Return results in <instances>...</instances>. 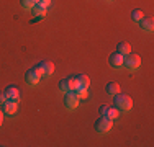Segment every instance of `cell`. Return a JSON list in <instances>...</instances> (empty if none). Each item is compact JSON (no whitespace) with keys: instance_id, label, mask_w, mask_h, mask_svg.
<instances>
[{"instance_id":"4","label":"cell","mask_w":154,"mask_h":147,"mask_svg":"<svg viewBox=\"0 0 154 147\" xmlns=\"http://www.w3.org/2000/svg\"><path fill=\"white\" fill-rule=\"evenodd\" d=\"M112 124H113L112 119H108V118H105V116H100L95 121L94 128L98 134H107V132H110V129H112Z\"/></svg>"},{"instance_id":"7","label":"cell","mask_w":154,"mask_h":147,"mask_svg":"<svg viewBox=\"0 0 154 147\" xmlns=\"http://www.w3.org/2000/svg\"><path fill=\"white\" fill-rule=\"evenodd\" d=\"M123 57L120 52H112L110 54V57H108V64H110V67L112 69H122L123 67Z\"/></svg>"},{"instance_id":"5","label":"cell","mask_w":154,"mask_h":147,"mask_svg":"<svg viewBox=\"0 0 154 147\" xmlns=\"http://www.w3.org/2000/svg\"><path fill=\"white\" fill-rule=\"evenodd\" d=\"M59 90L62 93H66V92H72L77 88V83H75V79L74 77H66V79H61L59 80Z\"/></svg>"},{"instance_id":"15","label":"cell","mask_w":154,"mask_h":147,"mask_svg":"<svg viewBox=\"0 0 154 147\" xmlns=\"http://www.w3.org/2000/svg\"><path fill=\"white\" fill-rule=\"evenodd\" d=\"M105 118H108V119L115 121V119H118V118H120V111L115 108V106H108V110H107V115H105Z\"/></svg>"},{"instance_id":"20","label":"cell","mask_w":154,"mask_h":147,"mask_svg":"<svg viewBox=\"0 0 154 147\" xmlns=\"http://www.w3.org/2000/svg\"><path fill=\"white\" fill-rule=\"evenodd\" d=\"M51 2H53V0H38V3H39V5L46 7V8H48V7L51 5Z\"/></svg>"},{"instance_id":"9","label":"cell","mask_w":154,"mask_h":147,"mask_svg":"<svg viewBox=\"0 0 154 147\" xmlns=\"http://www.w3.org/2000/svg\"><path fill=\"white\" fill-rule=\"evenodd\" d=\"M3 93L7 95V100H15V101L20 100V88L17 85H8L3 90Z\"/></svg>"},{"instance_id":"10","label":"cell","mask_w":154,"mask_h":147,"mask_svg":"<svg viewBox=\"0 0 154 147\" xmlns=\"http://www.w3.org/2000/svg\"><path fill=\"white\" fill-rule=\"evenodd\" d=\"M138 23H139V28H141L143 31H146V33H151L152 28H154V20L151 16H143Z\"/></svg>"},{"instance_id":"18","label":"cell","mask_w":154,"mask_h":147,"mask_svg":"<svg viewBox=\"0 0 154 147\" xmlns=\"http://www.w3.org/2000/svg\"><path fill=\"white\" fill-rule=\"evenodd\" d=\"M143 16H144V13H143V10H139V8L131 12V20H134V21H139Z\"/></svg>"},{"instance_id":"8","label":"cell","mask_w":154,"mask_h":147,"mask_svg":"<svg viewBox=\"0 0 154 147\" xmlns=\"http://www.w3.org/2000/svg\"><path fill=\"white\" fill-rule=\"evenodd\" d=\"M0 106H2V111L5 115H17V111H18V101L15 100H7Z\"/></svg>"},{"instance_id":"16","label":"cell","mask_w":154,"mask_h":147,"mask_svg":"<svg viewBox=\"0 0 154 147\" xmlns=\"http://www.w3.org/2000/svg\"><path fill=\"white\" fill-rule=\"evenodd\" d=\"M31 10H33V13H35V15H36V16H38V18H43V16H45V15H46V7L39 5V3H36V5L33 7Z\"/></svg>"},{"instance_id":"14","label":"cell","mask_w":154,"mask_h":147,"mask_svg":"<svg viewBox=\"0 0 154 147\" xmlns=\"http://www.w3.org/2000/svg\"><path fill=\"white\" fill-rule=\"evenodd\" d=\"M120 90H122V88H120V83H118V82H110L108 85L105 87V92H107V93L110 95V97H113V95H116Z\"/></svg>"},{"instance_id":"19","label":"cell","mask_w":154,"mask_h":147,"mask_svg":"<svg viewBox=\"0 0 154 147\" xmlns=\"http://www.w3.org/2000/svg\"><path fill=\"white\" fill-rule=\"evenodd\" d=\"M74 92H75V95L79 98H85L87 97V90H85V88H75Z\"/></svg>"},{"instance_id":"12","label":"cell","mask_w":154,"mask_h":147,"mask_svg":"<svg viewBox=\"0 0 154 147\" xmlns=\"http://www.w3.org/2000/svg\"><path fill=\"white\" fill-rule=\"evenodd\" d=\"M39 65H41V69H43V75L45 77L51 75V74L54 72V64L51 61H43V62H39Z\"/></svg>"},{"instance_id":"13","label":"cell","mask_w":154,"mask_h":147,"mask_svg":"<svg viewBox=\"0 0 154 147\" xmlns=\"http://www.w3.org/2000/svg\"><path fill=\"white\" fill-rule=\"evenodd\" d=\"M116 52H120L122 56H128V54L131 52V46L126 41H120L116 44Z\"/></svg>"},{"instance_id":"6","label":"cell","mask_w":154,"mask_h":147,"mask_svg":"<svg viewBox=\"0 0 154 147\" xmlns=\"http://www.w3.org/2000/svg\"><path fill=\"white\" fill-rule=\"evenodd\" d=\"M64 105L67 110H74L79 106V97L75 95V92H66L64 93Z\"/></svg>"},{"instance_id":"22","label":"cell","mask_w":154,"mask_h":147,"mask_svg":"<svg viewBox=\"0 0 154 147\" xmlns=\"http://www.w3.org/2000/svg\"><path fill=\"white\" fill-rule=\"evenodd\" d=\"M7 101V95L5 93H0V105H2V103H5Z\"/></svg>"},{"instance_id":"11","label":"cell","mask_w":154,"mask_h":147,"mask_svg":"<svg viewBox=\"0 0 154 147\" xmlns=\"http://www.w3.org/2000/svg\"><path fill=\"white\" fill-rule=\"evenodd\" d=\"M75 79V83H77V88H89L90 85V79L89 75H85V74H79V75H74Z\"/></svg>"},{"instance_id":"23","label":"cell","mask_w":154,"mask_h":147,"mask_svg":"<svg viewBox=\"0 0 154 147\" xmlns=\"http://www.w3.org/2000/svg\"><path fill=\"white\" fill-rule=\"evenodd\" d=\"M2 124H3V111L0 110V126H2Z\"/></svg>"},{"instance_id":"21","label":"cell","mask_w":154,"mask_h":147,"mask_svg":"<svg viewBox=\"0 0 154 147\" xmlns=\"http://www.w3.org/2000/svg\"><path fill=\"white\" fill-rule=\"evenodd\" d=\"M107 110H108V106H107V105L100 106V110H98V113H100V116H105V115H107Z\"/></svg>"},{"instance_id":"2","label":"cell","mask_w":154,"mask_h":147,"mask_svg":"<svg viewBox=\"0 0 154 147\" xmlns=\"http://www.w3.org/2000/svg\"><path fill=\"white\" fill-rule=\"evenodd\" d=\"M43 75V69L39 64H36L35 67L28 69L26 72H25V80H26V83H30V85H36V83H39V80H41Z\"/></svg>"},{"instance_id":"17","label":"cell","mask_w":154,"mask_h":147,"mask_svg":"<svg viewBox=\"0 0 154 147\" xmlns=\"http://www.w3.org/2000/svg\"><path fill=\"white\" fill-rule=\"evenodd\" d=\"M36 3H38V0H20V5L23 7L25 10H31Z\"/></svg>"},{"instance_id":"1","label":"cell","mask_w":154,"mask_h":147,"mask_svg":"<svg viewBox=\"0 0 154 147\" xmlns=\"http://www.w3.org/2000/svg\"><path fill=\"white\" fill-rule=\"evenodd\" d=\"M113 106H115L118 111H130L133 108V98L128 93H116L113 95Z\"/></svg>"},{"instance_id":"3","label":"cell","mask_w":154,"mask_h":147,"mask_svg":"<svg viewBox=\"0 0 154 147\" xmlns=\"http://www.w3.org/2000/svg\"><path fill=\"white\" fill-rule=\"evenodd\" d=\"M141 65V57L134 52H130L128 56L123 57V67H126L128 70H136Z\"/></svg>"}]
</instances>
